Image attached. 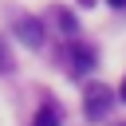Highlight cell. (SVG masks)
<instances>
[{"label": "cell", "instance_id": "6da1fadb", "mask_svg": "<svg viewBox=\"0 0 126 126\" xmlns=\"http://www.w3.org/2000/svg\"><path fill=\"white\" fill-rule=\"evenodd\" d=\"M106 110H110V91H106L102 83L87 87V118H102Z\"/></svg>", "mask_w": 126, "mask_h": 126}, {"label": "cell", "instance_id": "8992f818", "mask_svg": "<svg viewBox=\"0 0 126 126\" xmlns=\"http://www.w3.org/2000/svg\"><path fill=\"white\" fill-rule=\"evenodd\" d=\"M0 71H12V59H8V51L0 47Z\"/></svg>", "mask_w": 126, "mask_h": 126}, {"label": "cell", "instance_id": "7a4b0ae2", "mask_svg": "<svg viewBox=\"0 0 126 126\" xmlns=\"http://www.w3.org/2000/svg\"><path fill=\"white\" fill-rule=\"evenodd\" d=\"M16 35H20L28 47H39V43H43V28H39V20H28V16L16 20Z\"/></svg>", "mask_w": 126, "mask_h": 126}, {"label": "cell", "instance_id": "277c9868", "mask_svg": "<svg viewBox=\"0 0 126 126\" xmlns=\"http://www.w3.org/2000/svg\"><path fill=\"white\" fill-rule=\"evenodd\" d=\"M32 126H59V110L55 106H39V114L32 118Z\"/></svg>", "mask_w": 126, "mask_h": 126}, {"label": "cell", "instance_id": "5b68a950", "mask_svg": "<svg viewBox=\"0 0 126 126\" xmlns=\"http://www.w3.org/2000/svg\"><path fill=\"white\" fill-rule=\"evenodd\" d=\"M55 20H59V28H63L67 35H75V32H79V28H75V16H71V12H63V8H59V12H55Z\"/></svg>", "mask_w": 126, "mask_h": 126}, {"label": "cell", "instance_id": "3957f363", "mask_svg": "<svg viewBox=\"0 0 126 126\" xmlns=\"http://www.w3.org/2000/svg\"><path fill=\"white\" fill-rule=\"evenodd\" d=\"M71 59H75V71H91V67H94V51L83 47V43L71 47Z\"/></svg>", "mask_w": 126, "mask_h": 126}, {"label": "cell", "instance_id": "52a82bcc", "mask_svg": "<svg viewBox=\"0 0 126 126\" xmlns=\"http://www.w3.org/2000/svg\"><path fill=\"white\" fill-rule=\"evenodd\" d=\"M110 4H114V8H126V0H110Z\"/></svg>", "mask_w": 126, "mask_h": 126}, {"label": "cell", "instance_id": "ba28073f", "mask_svg": "<svg viewBox=\"0 0 126 126\" xmlns=\"http://www.w3.org/2000/svg\"><path fill=\"white\" fill-rule=\"evenodd\" d=\"M118 94H122V98H126V79H122V87H118Z\"/></svg>", "mask_w": 126, "mask_h": 126}]
</instances>
